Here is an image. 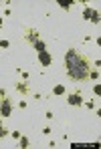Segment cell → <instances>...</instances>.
<instances>
[{
    "mask_svg": "<svg viewBox=\"0 0 101 149\" xmlns=\"http://www.w3.org/2000/svg\"><path fill=\"white\" fill-rule=\"evenodd\" d=\"M65 65H67V73L73 81H83L89 77V67L83 54H79L77 50H69L65 56Z\"/></svg>",
    "mask_w": 101,
    "mask_h": 149,
    "instance_id": "obj_1",
    "label": "cell"
},
{
    "mask_svg": "<svg viewBox=\"0 0 101 149\" xmlns=\"http://www.w3.org/2000/svg\"><path fill=\"white\" fill-rule=\"evenodd\" d=\"M10 113H12V105H10L8 99H4L0 103V115H2V117H10Z\"/></svg>",
    "mask_w": 101,
    "mask_h": 149,
    "instance_id": "obj_2",
    "label": "cell"
},
{
    "mask_svg": "<svg viewBox=\"0 0 101 149\" xmlns=\"http://www.w3.org/2000/svg\"><path fill=\"white\" fill-rule=\"evenodd\" d=\"M39 61H41V65H43V67H49L53 58H50V54L47 52V50H43V52H39Z\"/></svg>",
    "mask_w": 101,
    "mask_h": 149,
    "instance_id": "obj_3",
    "label": "cell"
},
{
    "mask_svg": "<svg viewBox=\"0 0 101 149\" xmlns=\"http://www.w3.org/2000/svg\"><path fill=\"white\" fill-rule=\"evenodd\" d=\"M69 105H73V107H81V103H83V99H81V95H77V93H73V95H69Z\"/></svg>",
    "mask_w": 101,
    "mask_h": 149,
    "instance_id": "obj_4",
    "label": "cell"
},
{
    "mask_svg": "<svg viewBox=\"0 0 101 149\" xmlns=\"http://www.w3.org/2000/svg\"><path fill=\"white\" fill-rule=\"evenodd\" d=\"M89 20H93V22H95V24H99V20H101L99 12H97V10H93V8H91V14H89Z\"/></svg>",
    "mask_w": 101,
    "mask_h": 149,
    "instance_id": "obj_5",
    "label": "cell"
},
{
    "mask_svg": "<svg viewBox=\"0 0 101 149\" xmlns=\"http://www.w3.org/2000/svg\"><path fill=\"white\" fill-rule=\"evenodd\" d=\"M32 45H34V49L39 50V52H43V50H47V47H45V42H43V40H34Z\"/></svg>",
    "mask_w": 101,
    "mask_h": 149,
    "instance_id": "obj_6",
    "label": "cell"
},
{
    "mask_svg": "<svg viewBox=\"0 0 101 149\" xmlns=\"http://www.w3.org/2000/svg\"><path fill=\"white\" fill-rule=\"evenodd\" d=\"M53 93H55V95H63V93H65V87H63V85H57V87L53 89Z\"/></svg>",
    "mask_w": 101,
    "mask_h": 149,
    "instance_id": "obj_7",
    "label": "cell"
},
{
    "mask_svg": "<svg viewBox=\"0 0 101 149\" xmlns=\"http://www.w3.org/2000/svg\"><path fill=\"white\" fill-rule=\"evenodd\" d=\"M71 4H73L71 0H61V2H59V6H61V8H71Z\"/></svg>",
    "mask_w": 101,
    "mask_h": 149,
    "instance_id": "obj_8",
    "label": "cell"
},
{
    "mask_svg": "<svg viewBox=\"0 0 101 149\" xmlns=\"http://www.w3.org/2000/svg\"><path fill=\"white\" fill-rule=\"evenodd\" d=\"M16 89H18L20 93H28V87H26L25 83H18V85H16Z\"/></svg>",
    "mask_w": 101,
    "mask_h": 149,
    "instance_id": "obj_9",
    "label": "cell"
},
{
    "mask_svg": "<svg viewBox=\"0 0 101 149\" xmlns=\"http://www.w3.org/2000/svg\"><path fill=\"white\" fill-rule=\"evenodd\" d=\"M28 145H30V143H28V139H26V137H20V147H28Z\"/></svg>",
    "mask_w": 101,
    "mask_h": 149,
    "instance_id": "obj_10",
    "label": "cell"
},
{
    "mask_svg": "<svg viewBox=\"0 0 101 149\" xmlns=\"http://www.w3.org/2000/svg\"><path fill=\"white\" fill-rule=\"evenodd\" d=\"M93 93H95V95H101V85H99V83L95 85V89H93Z\"/></svg>",
    "mask_w": 101,
    "mask_h": 149,
    "instance_id": "obj_11",
    "label": "cell"
},
{
    "mask_svg": "<svg viewBox=\"0 0 101 149\" xmlns=\"http://www.w3.org/2000/svg\"><path fill=\"white\" fill-rule=\"evenodd\" d=\"M6 135H8V131L6 129H0V137H6Z\"/></svg>",
    "mask_w": 101,
    "mask_h": 149,
    "instance_id": "obj_12",
    "label": "cell"
},
{
    "mask_svg": "<svg viewBox=\"0 0 101 149\" xmlns=\"http://www.w3.org/2000/svg\"><path fill=\"white\" fill-rule=\"evenodd\" d=\"M0 26H2V18H0Z\"/></svg>",
    "mask_w": 101,
    "mask_h": 149,
    "instance_id": "obj_13",
    "label": "cell"
}]
</instances>
